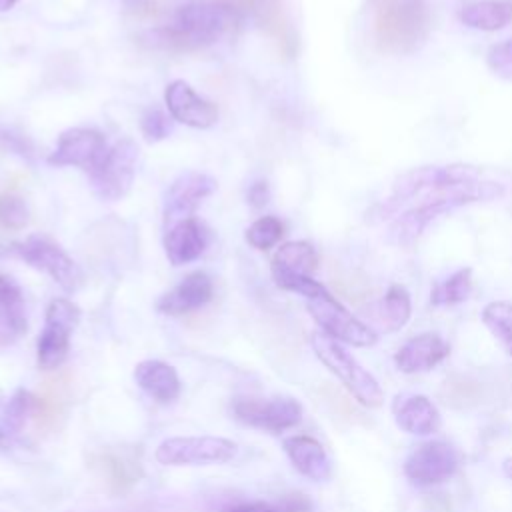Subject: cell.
<instances>
[{
	"instance_id": "cell-1",
	"label": "cell",
	"mask_w": 512,
	"mask_h": 512,
	"mask_svg": "<svg viewBox=\"0 0 512 512\" xmlns=\"http://www.w3.org/2000/svg\"><path fill=\"white\" fill-rule=\"evenodd\" d=\"M500 194L502 188L490 182H480L478 170L472 166H422L396 178L392 194L374 208L372 216H376L374 222H382L394 216L410 200L440 206L448 212L456 206L476 200H490Z\"/></svg>"
},
{
	"instance_id": "cell-2",
	"label": "cell",
	"mask_w": 512,
	"mask_h": 512,
	"mask_svg": "<svg viewBox=\"0 0 512 512\" xmlns=\"http://www.w3.org/2000/svg\"><path fill=\"white\" fill-rule=\"evenodd\" d=\"M236 20V8L230 4L186 2L174 8L168 22L152 32V38L166 48L198 50L216 42Z\"/></svg>"
},
{
	"instance_id": "cell-3",
	"label": "cell",
	"mask_w": 512,
	"mask_h": 512,
	"mask_svg": "<svg viewBox=\"0 0 512 512\" xmlns=\"http://www.w3.org/2000/svg\"><path fill=\"white\" fill-rule=\"evenodd\" d=\"M430 30V12L424 0H378L374 38L382 52L410 54L418 50Z\"/></svg>"
},
{
	"instance_id": "cell-4",
	"label": "cell",
	"mask_w": 512,
	"mask_h": 512,
	"mask_svg": "<svg viewBox=\"0 0 512 512\" xmlns=\"http://www.w3.org/2000/svg\"><path fill=\"white\" fill-rule=\"evenodd\" d=\"M310 344L318 360L348 388V392L368 408H378L384 402V392L378 380L356 362L352 354L344 350V346L332 336L320 332H312Z\"/></svg>"
},
{
	"instance_id": "cell-5",
	"label": "cell",
	"mask_w": 512,
	"mask_h": 512,
	"mask_svg": "<svg viewBox=\"0 0 512 512\" xmlns=\"http://www.w3.org/2000/svg\"><path fill=\"white\" fill-rule=\"evenodd\" d=\"M10 254L22 258L32 268L48 274L60 288L66 292H74L82 284V270L78 264L66 254V250L54 240L32 234L22 242L10 244Z\"/></svg>"
},
{
	"instance_id": "cell-6",
	"label": "cell",
	"mask_w": 512,
	"mask_h": 512,
	"mask_svg": "<svg viewBox=\"0 0 512 512\" xmlns=\"http://www.w3.org/2000/svg\"><path fill=\"white\" fill-rule=\"evenodd\" d=\"M236 452V442L222 436H174L160 442L156 460L164 466H204L228 462Z\"/></svg>"
},
{
	"instance_id": "cell-7",
	"label": "cell",
	"mask_w": 512,
	"mask_h": 512,
	"mask_svg": "<svg viewBox=\"0 0 512 512\" xmlns=\"http://www.w3.org/2000/svg\"><path fill=\"white\" fill-rule=\"evenodd\" d=\"M136 164H138L136 142L130 138L118 140L112 148H108L98 168L88 174L92 192L106 202L120 200L122 196L128 194L134 182Z\"/></svg>"
},
{
	"instance_id": "cell-8",
	"label": "cell",
	"mask_w": 512,
	"mask_h": 512,
	"mask_svg": "<svg viewBox=\"0 0 512 512\" xmlns=\"http://www.w3.org/2000/svg\"><path fill=\"white\" fill-rule=\"evenodd\" d=\"M80 320V310L66 298H54L44 316V328L38 336V364L44 370H56L68 356L70 334Z\"/></svg>"
},
{
	"instance_id": "cell-9",
	"label": "cell",
	"mask_w": 512,
	"mask_h": 512,
	"mask_svg": "<svg viewBox=\"0 0 512 512\" xmlns=\"http://www.w3.org/2000/svg\"><path fill=\"white\" fill-rule=\"evenodd\" d=\"M306 308L324 334L352 346H372L376 332L352 316L326 288L306 300Z\"/></svg>"
},
{
	"instance_id": "cell-10",
	"label": "cell",
	"mask_w": 512,
	"mask_h": 512,
	"mask_svg": "<svg viewBox=\"0 0 512 512\" xmlns=\"http://www.w3.org/2000/svg\"><path fill=\"white\" fill-rule=\"evenodd\" d=\"M232 412L240 422L272 434L294 428L302 420V404L292 396L236 398Z\"/></svg>"
},
{
	"instance_id": "cell-11",
	"label": "cell",
	"mask_w": 512,
	"mask_h": 512,
	"mask_svg": "<svg viewBox=\"0 0 512 512\" xmlns=\"http://www.w3.org/2000/svg\"><path fill=\"white\" fill-rule=\"evenodd\" d=\"M108 144L102 132L94 128H68L58 136L56 148L48 156L52 166H76L84 172H92L104 160Z\"/></svg>"
},
{
	"instance_id": "cell-12",
	"label": "cell",
	"mask_w": 512,
	"mask_h": 512,
	"mask_svg": "<svg viewBox=\"0 0 512 512\" xmlns=\"http://www.w3.org/2000/svg\"><path fill=\"white\" fill-rule=\"evenodd\" d=\"M458 468V452L442 440L416 446L404 460V474L416 486H434L448 480Z\"/></svg>"
},
{
	"instance_id": "cell-13",
	"label": "cell",
	"mask_w": 512,
	"mask_h": 512,
	"mask_svg": "<svg viewBox=\"0 0 512 512\" xmlns=\"http://www.w3.org/2000/svg\"><path fill=\"white\" fill-rule=\"evenodd\" d=\"M216 190V180L204 172H184L172 180L164 192V224L172 226L178 220L194 216L196 208Z\"/></svg>"
},
{
	"instance_id": "cell-14",
	"label": "cell",
	"mask_w": 512,
	"mask_h": 512,
	"mask_svg": "<svg viewBox=\"0 0 512 512\" xmlns=\"http://www.w3.org/2000/svg\"><path fill=\"white\" fill-rule=\"evenodd\" d=\"M164 102L170 116L190 128H212L218 120V106L200 96L188 82L172 80L164 90Z\"/></svg>"
},
{
	"instance_id": "cell-15",
	"label": "cell",
	"mask_w": 512,
	"mask_h": 512,
	"mask_svg": "<svg viewBox=\"0 0 512 512\" xmlns=\"http://www.w3.org/2000/svg\"><path fill=\"white\" fill-rule=\"evenodd\" d=\"M70 384L72 378L66 370L56 372L54 376L46 378L34 396L32 402V418L38 430L52 432L60 426L66 406H68V396H70Z\"/></svg>"
},
{
	"instance_id": "cell-16",
	"label": "cell",
	"mask_w": 512,
	"mask_h": 512,
	"mask_svg": "<svg viewBox=\"0 0 512 512\" xmlns=\"http://www.w3.org/2000/svg\"><path fill=\"white\" fill-rule=\"evenodd\" d=\"M210 242L208 228L194 216L168 226L164 236L166 258L172 266H184L198 260Z\"/></svg>"
},
{
	"instance_id": "cell-17",
	"label": "cell",
	"mask_w": 512,
	"mask_h": 512,
	"mask_svg": "<svg viewBox=\"0 0 512 512\" xmlns=\"http://www.w3.org/2000/svg\"><path fill=\"white\" fill-rule=\"evenodd\" d=\"M212 292H214V286L206 272H200V270L190 272L172 290L160 296L156 308L162 314L182 316L208 304L212 300Z\"/></svg>"
},
{
	"instance_id": "cell-18",
	"label": "cell",
	"mask_w": 512,
	"mask_h": 512,
	"mask_svg": "<svg viewBox=\"0 0 512 512\" xmlns=\"http://www.w3.org/2000/svg\"><path fill=\"white\" fill-rule=\"evenodd\" d=\"M92 464L116 494L130 490L142 476L140 458L128 448H104L94 454Z\"/></svg>"
},
{
	"instance_id": "cell-19",
	"label": "cell",
	"mask_w": 512,
	"mask_h": 512,
	"mask_svg": "<svg viewBox=\"0 0 512 512\" xmlns=\"http://www.w3.org/2000/svg\"><path fill=\"white\" fill-rule=\"evenodd\" d=\"M448 354H450V346L442 336L434 332H424L406 340L396 352L394 362L398 370L406 374H416V372L432 370Z\"/></svg>"
},
{
	"instance_id": "cell-20",
	"label": "cell",
	"mask_w": 512,
	"mask_h": 512,
	"mask_svg": "<svg viewBox=\"0 0 512 512\" xmlns=\"http://www.w3.org/2000/svg\"><path fill=\"white\" fill-rule=\"evenodd\" d=\"M284 450L292 466L306 478L314 482H324L332 474L330 458L324 446L310 436H290L284 440Z\"/></svg>"
},
{
	"instance_id": "cell-21",
	"label": "cell",
	"mask_w": 512,
	"mask_h": 512,
	"mask_svg": "<svg viewBox=\"0 0 512 512\" xmlns=\"http://www.w3.org/2000/svg\"><path fill=\"white\" fill-rule=\"evenodd\" d=\"M136 384L158 402H172L180 394V378L174 366L162 360H142L134 368Z\"/></svg>"
},
{
	"instance_id": "cell-22",
	"label": "cell",
	"mask_w": 512,
	"mask_h": 512,
	"mask_svg": "<svg viewBox=\"0 0 512 512\" xmlns=\"http://www.w3.org/2000/svg\"><path fill=\"white\" fill-rule=\"evenodd\" d=\"M398 428L412 436H430L440 430V412L434 402L422 394L404 398L394 412Z\"/></svg>"
},
{
	"instance_id": "cell-23",
	"label": "cell",
	"mask_w": 512,
	"mask_h": 512,
	"mask_svg": "<svg viewBox=\"0 0 512 512\" xmlns=\"http://www.w3.org/2000/svg\"><path fill=\"white\" fill-rule=\"evenodd\" d=\"M0 332L10 342L26 332V312H24L22 290L6 274H0Z\"/></svg>"
},
{
	"instance_id": "cell-24",
	"label": "cell",
	"mask_w": 512,
	"mask_h": 512,
	"mask_svg": "<svg viewBox=\"0 0 512 512\" xmlns=\"http://www.w3.org/2000/svg\"><path fill=\"white\" fill-rule=\"evenodd\" d=\"M318 268V252L316 248L306 240H292L284 242L270 264L272 274L274 272H286V274H302L312 276Z\"/></svg>"
},
{
	"instance_id": "cell-25",
	"label": "cell",
	"mask_w": 512,
	"mask_h": 512,
	"mask_svg": "<svg viewBox=\"0 0 512 512\" xmlns=\"http://www.w3.org/2000/svg\"><path fill=\"white\" fill-rule=\"evenodd\" d=\"M460 18L466 26L478 30H500L512 20V4L510 2H496L484 0L464 6Z\"/></svg>"
},
{
	"instance_id": "cell-26",
	"label": "cell",
	"mask_w": 512,
	"mask_h": 512,
	"mask_svg": "<svg viewBox=\"0 0 512 512\" xmlns=\"http://www.w3.org/2000/svg\"><path fill=\"white\" fill-rule=\"evenodd\" d=\"M470 292H472V270L460 268L432 288L430 302L434 306L458 304V302H464L470 296Z\"/></svg>"
},
{
	"instance_id": "cell-27",
	"label": "cell",
	"mask_w": 512,
	"mask_h": 512,
	"mask_svg": "<svg viewBox=\"0 0 512 512\" xmlns=\"http://www.w3.org/2000/svg\"><path fill=\"white\" fill-rule=\"evenodd\" d=\"M482 322L490 334L512 354V302L496 300L484 306Z\"/></svg>"
},
{
	"instance_id": "cell-28",
	"label": "cell",
	"mask_w": 512,
	"mask_h": 512,
	"mask_svg": "<svg viewBox=\"0 0 512 512\" xmlns=\"http://www.w3.org/2000/svg\"><path fill=\"white\" fill-rule=\"evenodd\" d=\"M410 312H412V304H410L408 290L402 284H392L388 288V292L382 300V308H380L382 322H384L386 330H390V332L400 330L408 322Z\"/></svg>"
},
{
	"instance_id": "cell-29",
	"label": "cell",
	"mask_w": 512,
	"mask_h": 512,
	"mask_svg": "<svg viewBox=\"0 0 512 512\" xmlns=\"http://www.w3.org/2000/svg\"><path fill=\"white\" fill-rule=\"evenodd\" d=\"M284 234V224L276 216H260L246 228V242L256 250H268Z\"/></svg>"
},
{
	"instance_id": "cell-30",
	"label": "cell",
	"mask_w": 512,
	"mask_h": 512,
	"mask_svg": "<svg viewBox=\"0 0 512 512\" xmlns=\"http://www.w3.org/2000/svg\"><path fill=\"white\" fill-rule=\"evenodd\" d=\"M30 222L26 202L16 194L0 196V224L10 230H22Z\"/></svg>"
},
{
	"instance_id": "cell-31",
	"label": "cell",
	"mask_w": 512,
	"mask_h": 512,
	"mask_svg": "<svg viewBox=\"0 0 512 512\" xmlns=\"http://www.w3.org/2000/svg\"><path fill=\"white\" fill-rule=\"evenodd\" d=\"M32 402L34 396L26 390H16L14 396L8 400L4 408V426L10 432H18L26 420V416H32Z\"/></svg>"
},
{
	"instance_id": "cell-32",
	"label": "cell",
	"mask_w": 512,
	"mask_h": 512,
	"mask_svg": "<svg viewBox=\"0 0 512 512\" xmlns=\"http://www.w3.org/2000/svg\"><path fill=\"white\" fill-rule=\"evenodd\" d=\"M140 130L148 142H160L172 132V126L160 108H148L140 118Z\"/></svg>"
},
{
	"instance_id": "cell-33",
	"label": "cell",
	"mask_w": 512,
	"mask_h": 512,
	"mask_svg": "<svg viewBox=\"0 0 512 512\" xmlns=\"http://www.w3.org/2000/svg\"><path fill=\"white\" fill-rule=\"evenodd\" d=\"M486 64L496 76L512 80V38L490 46L486 54Z\"/></svg>"
},
{
	"instance_id": "cell-34",
	"label": "cell",
	"mask_w": 512,
	"mask_h": 512,
	"mask_svg": "<svg viewBox=\"0 0 512 512\" xmlns=\"http://www.w3.org/2000/svg\"><path fill=\"white\" fill-rule=\"evenodd\" d=\"M270 200V188L266 182H256L248 190V202L252 208H262Z\"/></svg>"
},
{
	"instance_id": "cell-35",
	"label": "cell",
	"mask_w": 512,
	"mask_h": 512,
	"mask_svg": "<svg viewBox=\"0 0 512 512\" xmlns=\"http://www.w3.org/2000/svg\"><path fill=\"white\" fill-rule=\"evenodd\" d=\"M282 512H310V502L302 494H288L280 506Z\"/></svg>"
},
{
	"instance_id": "cell-36",
	"label": "cell",
	"mask_w": 512,
	"mask_h": 512,
	"mask_svg": "<svg viewBox=\"0 0 512 512\" xmlns=\"http://www.w3.org/2000/svg\"><path fill=\"white\" fill-rule=\"evenodd\" d=\"M224 512H282L280 508H274V506H268V504H238V506H232V508H226Z\"/></svg>"
},
{
	"instance_id": "cell-37",
	"label": "cell",
	"mask_w": 512,
	"mask_h": 512,
	"mask_svg": "<svg viewBox=\"0 0 512 512\" xmlns=\"http://www.w3.org/2000/svg\"><path fill=\"white\" fill-rule=\"evenodd\" d=\"M18 0H0V12H6V10H10L14 4H16Z\"/></svg>"
},
{
	"instance_id": "cell-38",
	"label": "cell",
	"mask_w": 512,
	"mask_h": 512,
	"mask_svg": "<svg viewBox=\"0 0 512 512\" xmlns=\"http://www.w3.org/2000/svg\"><path fill=\"white\" fill-rule=\"evenodd\" d=\"M120 2H124L126 6H132V8H140L146 0H120Z\"/></svg>"
},
{
	"instance_id": "cell-39",
	"label": "cell",
	"mask_w": 512,
	"mask_h": 512,
	"mask_svg": "<svg viewBox=\"0 0 512 512\" xmlns=\"http://www.w3.org/2000/svg\"><path fill=\"white\" fill-rule=\"evenodd\" d=\"M504 472H506L508 478H512V458H508V460L504 462Z\"/></svg>"
},
{
	"instance_id": "cell-40",
	"label": "cell",
	"mask_w": 512,
	"mask_h": 512,
	"mask_svg": "<svg viewBox=\"0 0 512 512\" xmlns=\"http://www.w3.org/2000/svg\"><path fill=\"white\" fill-rule=\"evenodd\" d=\"M6 254H10V248H8V246H4V244H0V258H2V256H6Z\"/></svg>"
}]
</instances>
